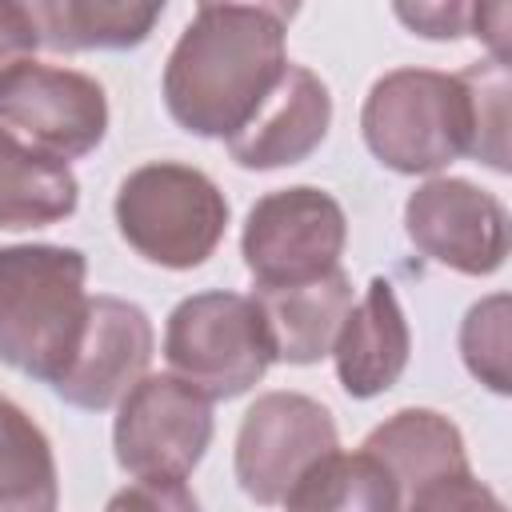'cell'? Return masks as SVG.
Segmentation results:
<instances>
[{
    "label": "cell",
    "instance_id": "cell-1",
    "mask_svg": "<svg viewBox=\"0 0 512 512\" xmlns=\"http://www.w3.org/2000/svg\"><path fill=\"white\" fill-rule=\"evenodd\" d=\"M280 4H200L168 52L164 108L204 140H228L288 68Z\"/></svg>",
    "mask_w": 512,
    "mask_h": 512
},
{
    "label": "cell",
    "instance_id": "cell-2",
    "mask_svg": "<svg viewBox=\"0 0 512 512\" xmlns=\"http://www.w3.org/2000/svg\"><path fill=\"white\" fill-rule=\"evenodd\" d=\"M88 260L64 244H0V360L56 384L84 336Z\"/></svg>",
    "mask_w": 512,
    "mask_h": 512
},
{
    "label": "cell",
    "instance_id": "cell-3",
    "mask_svg": "<svg viewBox=\"0 0 512 512\" xmlns=\"http://www.w3.org/2000/svg\"><path fill=\"white\" fill-rule=\"evenodd\" d=\"M360 132L384 168L400 176L440 172L472 152L468 88L456 72L392 68L368 88Z\"/></svg>",
    "mask_w": 512,
    "mask_h": 512
},
{
    "label": "cell",
    "instance_id": "cell-4",
    "mask_svg": "<svg viewBox=\"0 0 512 512\" xmlns=\"http://www.w3.org/2000/svg\"><path fill=\"white\" fill-rule=\"evenodd\" d=\"M112 212L136 256L176 272L200 268L228 228V200L216 180L176 160H152L128 172Z\"/></svg>",
    "mask_w": 512,
    "mask_h": 512
},
{
    "label": "cell",
    "instance_id": "cell-5",
    "mask_svg": "<svg viewBox=\"0 0 512 512\" xmlns=\"http://www.w3.org/2000/svg\"><path fill=\"white\" fill-rule=\"evenodd\" d=\"M164 360L172 376L196 388L204 400H232L248 392L276 356L252 296L196 292L184 296L168 316Z\"/></svg>",
    "mask_w": 512,
    "mask_h": 512
},
{
    "label": "cell",
    "instance_id": "cell-6",
    "mask_svg": "<svg viewBox=\"0 0 512 512\" xmlns=\"http://www.w3.org/2000/svg\"><path fill=\"white\" fill-rule=\"evenodd\" d=\"M348 240L344 208L312 184L264 192L244 220L240 256L256 288H292L340 268Z\"/></svg>",
    "mask_w": 512,
    "mask_h": 512
},
{
    "label": "cell",
    "instance_id": "cell-7",
    "mask_svg": "<svg viewBox=\"0 0 512 512\" xmlns=\"http://www.w3.org/2000/svg\"><path fill=\"white\" fill-rule=\"evenodd\" d=\"M0 128L28 148L68 164L104 140L108 96L92 76L76 68L20 60L0 76Z\"/></svg>",
    "mask_w": 512,
    "mask_h": 512
},
{
    "label": "cell",
    "instance_id": "cell-8",
    "mask_svg": "<svg viewBox=\"0 0 512 512\" xmlns=\"http://www.w3.org/2000/svg\"><path fill=\"white\" fill-rule=\"evenodd\" d=\"M212 444V400L164 376H144L116 404V464L136 480H184Z\"/></svg>",
    "mask_w": 512,
    "mask_h": 512
},
{
    "label": "cell",
    "instance_id": "cell-9",
    "mask_svg": "<svg viewBox=\"0 0 512 512\" xmlns=\"http://www.w3.org/2000/svg\"><path fill=\"white\" fill-rule=\"evenodd\" d=\"M340 448L332 412L304 392H264L236 432V480L256 504H280L292 484Z\"/></svg>",
    "mask_w": 512,
    "mask_h": 512
},
{
    "label": "cell",
    "instance_id": "cell-10",
    "mask_svg": "<svg viewBox=\"0 0 512 512\" xmlns=\"http://www.w3.org/2000/svg\"><path fill=\"white\" fill-rule=\"evenodd\" d=\"M404 232L420 256L460 276H492L508 260L504 204L460 176L424 180L404 204Z\"/></svg>",
    "mask_w": 512,
    "mask_h": 512
},
{
    "label": "cell",
    "instance_id": "cell-11",
    "mask_svg": "<svg viewBox=\"0 0 512 512\" xmlns=\"http://www.w3.org/2000/svg\"><path fill=\"white\" fill-rule=\"evenodd\" d=\"M156 352L152 320L140 304L120 296H88L84 336L68 364V372L52 384V392L84 412H104L120 404L132 384L148 376Z\"/></svg>",
    "mask_w": 512,
    "mask_h": 512
},
{
    "label": "cell",
    "instance_id": "cell-12",
    "mask_svg": "<svg viewBox=\"0 0 512 512\" xmlns=\"http://www.w3.org/2000/svg\"><path fill=\"white\" fill-rule=\"evenodd\" d=\"M332 124V96L324 80L304 68L288 64L264 104L244 120L240 132L228 136V156L240 168L268 172V168H288L308 160Z\"/></svg>",
    "mask_w": 512,
    "mask_h": 512
},
{
    "label": "cell",
    "instance_id": "cell-13",
    "mask_svg": "<svg viewBox=\"0 0 512 512\" xmlns=\"http://www.w3.org/2000/svg\"><path fill=\"white\" fill-rule=\"evenodd\" d=\"M408 352H412V332H408L404 308L392 284L384 276H372L364 296L348 308L336 332V344H332L336 380L348 396L372 400L400 380Z\"/></svg>",
    "mask_w": 512,
    "mask_h": 512
},
{
    "label": "cell",
    "instance_id": "cell-14",
    "mask_svg": "<svg viewBox=\"0 0 512 512\" xmlns=\"http://www.w3.org/2000/svg\"><path fill=\"white\" fill-rule=\"evenodd\" d=\"M360 448L368 456H376L380 468L392 476L396 512L404 504H412L424 488H432L436 480L468 468L460 428L448 416H440L436 408H400L380 428H372Z\"/></svg>",
    "mask_w": 512,
    "mask_h": 512
},
{
    "label": "cell",
    "instance_id": "cell-15",
    "mask_svg": "<svg viewBox=\"0 0 512 512\" xmlns=\"http://www.w3.org/2000/svg\"><path fill=\"white\" fill-rule=\"evenodd\" d=\"M252 300L264 316L272 356L288 364H316L332 352L336 332L352 308V280L344 268H336L308 284L256 288Z\"/></svg>",
    "mask_w": 512,
    "mask_h": 512
},
{
    "label": "cell",
    "instance_id": "cell-16",
    "mask_svg": "<svg viewBox=\"0 0 512 512\" xmlns=\"http://www.w3.org/2000/svg\"><path fill=\"white\" fill-rule=\"evenodd\" d=\"M40 44L52 52H92V48H136L148 40L164 4L136 0H36L28 4Z\"/></svg>",
    "mask_w": 512,
    "mask_h": 512
},
{
    "label": "cell",
    "instance_id": "cell-17",
    "mask_svg": "<svg viewBox=\"0 0 512 512\" xmlns=\"http://www.w3.org/2000/svg\"><path fill=\"white\" fill-rule=\"evenodd\" d=\"M80 184L68 164L0 128V228H48L76 212Z\"/></svg>",
    "mask_w": 512,
    "mask_h": 512
},
{
    "label": "cell",
    "instance_id": "cell-18",
    "mask_svg": "<svg viewBox=\"0 0 512 512\" xmlns=\"http://www.w3.org/2000/svg\"><path fill=\"white\" fill-rule=\"evenodd\" d=\"M60 476L44 428L0 396V512H56Z\"/></svg>",
    "mask_w": 512,
    "mask_h": 512
},
{
    "label": "cell",
    "instance_id": "cell-19",
    "mask_svg": "<svg viewBox=\"0 0 512 512\" xmlns=\"http://www.w3.org/2000/svg\"><path fill=\"white\" fill-rule=\"evenodd\" d=\"M280 504L284 512H396V484L364 448H336L316 460Z\"/></svg>",
    "mask_w": 512,
    "mask_h": 512
},
{
    "label": "cell",
    "instance_id": "cell-20",
    "mask_svg": "<svg viewBox=\"0 0 512 512\" xmlns=\"http://www.w3.org/2000/svg\"><path fill=\"white\" fill-rule=\"evenodd\" d=\"M508 296L504 292H492L484 296L480 304L468 308L464 324H460V356L468 364V372L508 396L512 392V352H508Z\"/></svg>",
    "mask_w": 512,
    "mask_h": 512
},
{
    "label": "cell",
    "instance_id": "cell-21",
    "mask_svg": "<svg viewBox=\"0 0 512 512\" xmlns=\"http://www.w3.org/2000/svg\"><path fill=\"white\" fill-rule=\"evenodd\" d=\"M472 100V152L496 172H508V68L496 60H476L456 72Z\"/></svg>",
    "mask_w": 512,
    "mask_h": 512
},
{
    "label": "cell",
    "instance_id": "cell-22",
    "mask_svg": "<svg viewBox=\"0 0 512 512\" xmlns=\"http://www.w3.org/2000/svg\"><path fill=\"white\" fill-rule=\"evenodd\" d=\"M400 512H508V508H504V500L484 480H476L472 468H464V472L444 476L432 488H424Z\"/></svg>",
    "mask_w": 512,
    "mask_h": 512
},
{
    "label": "cell",
    "instance_id": "cell-23",
    "mask_svg": "<svg viewBox=\"0 0 512 512\" xmlns=\"http://www.w3.org/2000/svg\"><path fill=\"white\" fill-rule=\"evenodd\" d=\"M104 512H200V500L184 480H136L120 488Z\"/></svg>",
    "mask_w": 512,
    "mask_h": 512
},
{
    "label": "cell",
    "instance_id": "cell-24",
    "mask_svg": "<svg viewBox=\"0 0 512 512\" xmlns=\"http://www.w3.org/2000/svg\"><path fill=\"white\" fill-rule=\"evenodd\" d=\"M396 16L416 32V36H428V40H456V36H468V24H472V4H396Z\"/></svg>",
    "mask_w": 512,
    "mask_h": 512
},
{
    "label": "cell",
    "instance_id": "cell-25",
    "mask_svg": "<svg viewBox=\"0 0 512 512\" xmlns=\"http://www.w3.org/2000/svg\"><path fill=\"white\" fill-rule=\"evenodd\" d=\"M36 48H40V32H36V24H32L28 4L0 0V76H4L12 64L32 60Z\"/></svg>",
    "mask_w": 512,
    "mask_h": 512
},
{
    "label": "cell",
    "instance_id": "cell-26",
    "mask_svg": "<svg viewBox=\"0 0 512 512\" xmlns=\"http://www.w3.org/2000/svg\"><path fill=\"white\" fill-rule=\"evenodd\" d=\"M508 8L504 4H472L468 36H480L492 48V60L508 68Z\"/></svg>",
    "mask_w": 512,
    "mask_h": 512
}]
</instances>
